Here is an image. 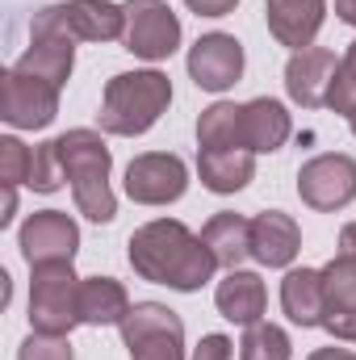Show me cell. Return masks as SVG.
<instances>
[{
	"label": "cell",
	"instance_id": "1",
	"mask_svg": "<svg viewBox=\"0 0 356 360\" xmlns=\"http://www.w3.org/2000/svg\"><path fill=\"white\" fill-rule=\"evenodd\" d=\"M126 256L143 281L168 285L177 293H197L218 272V260L205 248V239L193 235L180 218H155V222L139 226L126 243Z\"/></svg>",
	"mask_w": 356,
	"mask_h": 360
},
{
	"label": "cell",
	"instance_id": "2",
	"mask_svg": "<svg viewBox=\"0 0 356 360\" xmlns=\"http://www.w3.org/2000/svg\"><path fill=\"white\" fill-rule=\"evenodd\" d=\"M172 105V80L155 68L147 72H117L105 96H101V130L105 134H117V139H139L147 134Z\"/></svg>",
	"mask_w": 356,
	"mask_h": 360
},
{
	"label": "cell",
	"instance_id": "3",
	"mask_svg": "<svg viewBox=\"0 0 356 360\" xmlns=\"http://www.w3.org/2000/svg\"><path fill=\"white\" fill-rule=\"evenodd\" d=\"M59 143V160H63V176L72 184V197H76V210L89 218V222H113L117 218V197L109 188V168H113V155L105 147V139L96 130H68L55 139Z\"/></svg>",
	"mask_w": 356,
	"mask_h": 360
},
{
	"label": "cell",
	"instance_id": "4",
	"mask_svg": "<svg viewBox=\"0 0 356 360\" xmlns=\"http://www.w3.org/2000/svg\"><path fill=\"white\" fill-rule=\"evenodd\" d=\"M30 285V331L72 335L80 327V281L72 264H38Z\"/></svg>",
	"mask_w": 356,
	"mask_h": 360
},
{
	"label": "cell",
	"instance_id": "5",
	"mask_svg": "<svg viewBox=\"0 0 356 360\" xmlns=\"http://www.w3.org/2000/svg\"><path fill=\"white\" fill-rule=\"evenodd\" d=\"M30 34H68L72 42H117L126 34V8L113 0H63L34 13Z\"/></svg>",
	"mask_w": 356,
	"mask_h": 360
},
{
	"label": "cell",
	"instance_id": "6",
	"mask_svg": "<svg viewBox=\"0 0 356 360\" xmlns=\"http://www.w3.org/2000/svg\"><path fill=\"white\" fill-rule=\"evenodd\" d=\"M117 331L130 360H184V323L164 302H134Z\"/></svg>",
	"mask_w": 356,
	"mask_h": 360
},
{
	"label": "cell",
	"instance_id": "7",
	"mask_svg": "<svg viewBox=\"0 0 356 360\" xmlns=\"http://www.w3.org/2000/svg\"><path fill=\"white\" fill-rule=\"evenodd\" d=\"M323 293H327L323 327L340 344H356V222L340 231V252L336 260L323 264Z\"/></svg>",
	"mask_w": 356,
	"mask_h": 360
},
{
	"label": "cell",
	"instance_id": "8",
	"mask_svg": "<svg viewBox=\"0 0 356 360\" xmlns=\"http://www.w3.org/2000/svg\"><path fill=\"white\" fill-rule=\"evenodd\" d=\"M126 51L147 59V63H160L168 55H177L180 46V17L172 13L168 0H126Z\"/></svg>",
	"mask_w": 356,
	"mask_h": 360
},
{
	"label": "cell",
	"instance_id": "9",
	"mask_svg": "<svg viewBox=\"0 0 356 360\" xmlns=\"http://www.w3.org/2000/svg\"><path fill=\"white\" fill-rule=\"evenodd\" d=\"M298 197L319 210V214H336L356 201V160L340 151H323L314 160H306L298 168Z\"/></svg>",
	"mask_w": 356,
	"mask_h": 360
},
{
	"label": "cell",
	"instance_id": "10",
	"mask_svg": "<svg viewBox=\"0 0 356 360\" xmlns=\"http://www.w3.org/2000/svg\"><path fill=\"white\" fill-rule=\"evenodd\" d=\"M59 92L63 89H55L51 80L8 68L0 76V117L13 130H46L59 117Z\"/></svg>",
	"mask_w": 356,
	"mask_h": 360
},
{
	"label": "cell",
	"instance_id": "11",
	"mask_svg": "<svg viewBox=\"0 0 356 360\" xmlns=\"http://www.w3.org/2000/svg\"><path fill=\"white\" fill-rule=\"evenodd\" d=\"M189 188V168L172 151H143L126 164V197L139 205H172Z\"/></svg>",
	"mask_w": 356,
	"mask_h": 360
},
{
	"label": "cell",
	"instance_id": "12",
	"mask_svg": "<svg viewBox=\"0 0 356 360\" xmlns=\"http://www.w3.org/2000/svg\"><path fill=\"white\" fill-rule=\"evenodd\" d=\"M21 256L30 269L38 264H72L80 252V226L63 210H38L21 222Z\"/></svg>",
	"mask_w": 356,
	"mask_h": 360
},
{
	"label": "cell",
	"instance_id": "13",
	"mask_svg": "<svg viewBox=\"0 0 356 360\" xmlns=\"http://www.w3.org/2000/svg\"><path fill=\"white\" fill-rule=\"evenodd\" d=\"M243 76V42L235 34H201L189 46V80L201 92H227Z\"/></svg>",
	"mask_w": 356,
	"mask_h": 360
},
{
	"label": "cell",
	"instance_id": "14",
	"mask_svg": "<svg viewBox=\"0 0 356 360\" xmlns=\"http://www.w3.org/2000/svg\"><path fill=\"white\" fill-rule=\"evenodd\" d=\"M336 72H340L336 51H327V46L293 51L289 63H285V92H289V101L302 105V109H319V105H327Z\"/></svg>",
	"mask_w": 356,
	"mask_h": 360
},
{
	"label": "cell",
	"instance_id": "15",
	"mask_svg": "<svg viewBox=\"0 0 356 360\" xmlns=\"http://www.w3.org/2000/svg\"><path fill=\"white\" fill-rule=\"evenodd\" d=\"M265 21L281 46L306 51L327 21V0H265Z\"/></svg>",
	"mask_w": 356,
	"mask_h": 360
},
{
	"label": "cell",
	"instance_id": "16",
	"mask_svg": "<svg viewBox=\"0 0 356 360\" xmlns=\"http://www.w3.org/2000/svg\"><path fill=\"white\" fill-rule=\"evenodd\" d=\"M239 130H243V151L252 155H272L289 143L293 134V122H289V109L272 96H256L243 105L239 113Z\"/></svg>",
	"mask_w": 356,
	"mask_h": 360
},
{
	"label": "cell",
	"instance_id": "17",
	"mask_svg": "<svg viewBox=\"0 0 356 360\" xmlns=\"http://www.w3.org/2000/svg\"><path fill=\"white\" fill-rule=\"evenodd\" d=\"M302 252V231L289 214L265 210L252 218V260L265 269H289Z\"/></svg>",
	"mask_w": 356,
	"mask_h": 360
},
{
	"label": "cell",
	"instance_id": "18",
	"mask_svg": "<svg viewBox=\"0 0 356 360\" xmlns=\"http://www.w3.org/2000/svg\"><path fill=\"white\" fill-rule=\"evenodd\" d=\"M13 68L63 89L72 80V68H76V46L68 34H30V46L21 51V59Z\"/></svg>",
	"mask_w": 356,
	"mask_h": 360
},
{
	"label": "cell",
	"instance_id": "19",
	"mask_svg": "<svg viewBox=\"0 0 356 360\" xmlns=\"http://www.w3.org/2000/svg\"><path fill=\"white\" fill-rule=\"evenodd\" d=\"M214 306H218L222 319H231V323H239V327H252V323L265 319L268 289H265V281H260L256 272L235 269V272H227V276L218 281V289H214Z\"/></svg>",
	"mask_w": 356,
	"mask_h": 360
},
{
	"label": "cell",
	"instance_id": "20",
	"mask_svg": "<svg viewBox=\"0 0 356 360\" xmlns=\"http://www.w3.org/2000/svg\"><path fill=\"white\" fill-rule=\"evenodd\" d=\"M197 176L218 197L239 193L256 176V155L243 147H205V151H197Z\"/></svg>",
	"mask_w": 356,
	"mask_h": 360
},
{
	"label": "cell",
	"instance_id": "21",
	"mask_svg": "<svg viewBox=\"0 0 356 360\" xmlns=\"http://www.w3.org/2000/svg\"><path fill=\"white\" fill-rule=\"evenodd\" d=\"M281 310L298 327H323L327 319V293H323V269H289L281 281Z\"/></svg>",
	"mask_w": 356,
	"mask_h": 360
},
{
	"label": "cell",
	"instance_id": "22",
	"mask_svg": "<svg viewBox=\"0 0 356 360\" xmlns=\"http://www.w3.org/2000/svg\"><path fill=\"white\" fill-rule=\"evenodd\" d=\"M201 239H205V248L214 252L218 269L235 272L248 256H252V218L222 210V214H214V218L201 226Z\"/></svg>",
	"mask_w": 356,
	"mask_h": 360
},
{
	"label": "cell",
	"instance_id": "23",
	"mask_svg": "<svg viewBox=\"0 0 356 360\" xmlns=\"http://www.w3.org/2000/svg\"><path fill=\"white\" fill-rule=\"evenodd\" d=\"M130 314V293L113 276H84L80 281V323L84 327H122Z\"/></svg>",
	"mask_w": 356,
	"mask_h": 360
},
{
	"label": "cell",
	"instance_id": "24",
	"mask_svg": "<svg viewBox=\"0 0 356 360\" xmlns=\"http://www.w3.org/2000/svg\"><path fill=\"white\" fill-rule=\"evenodd\" d=\"M239 113H243V105H235V101H214L210 109H201V117H197V143H201V151L205 147H243Z\"/></svg>",
	"mask_w": 356,
	"mask_h": 360
},
{
	"label": "cell",
	"instance_id": "25",
	"mask_svg": "<svg viewBox=\"0 0 356 360\" xmlns=\"http://www.w3.org/2000/svg\"><path fill=\"white\" fill-rule=\"evenodd\" d=\"M239 360H293V344L276 323H252L239 340Z\"/></svg>",
	"mask_w": 356,
	"mask_h": 360
},
{
	"label": "cell",
	"instance_id": "26",
	"mask_svg": "<svg viewBox=\"0 0 356 360\" xmlns=\"http://www.w3.org/2000/svg\"><path fill=\"white\" fill-rule=\"evenodd\" d=\"M327 109L340 113V117H356V42H348L344 59H340V72L331 80V96H327Z\"/></svg>",
	"mask_w": 356,
	"mask_h": 360
},
{
	"label": "cell",
	"instance_id": "27",
	"mask_svg": "<svg viewBox=\"0 0 356 360\" xmlns=\"http://www.w3.org/2000/svg\"><path fill=\"white\" fill-rule=\"evenodd\" d=\"M63 160H59V143H38L34 147V168H30V188L34 193H59L63 188Z\"/></svg>",
	"mask_w": 356,
	"mask_h": 360
},
{
	"label": "cell",
	"instance_id": "28",
	"mask_svg": "<svg viewBox=\"0 0 356 360\" xmlns=\"http://www.w3.org/2000/svg\"><path fill=\"white\" fill-rule=\"evenodd\" d=\"M30 168H34V151L21 139L4 134L0 139V184H30Z\"/></svg>",
	"mask_w": 356,
	"mask_h": 360
},
{
	"label": "cell",
	"instance_id": "29",
	"mask_svg": "<svg viewBox=\"0 0 356 360\" xmlns=\"http://www.w3.org/2000/svg\"><path fill=\"white\" fill-rule=\"evenodd\" d=\"M17 360H76V352H72V340H68V335L30 331L25 344L17 348Z\"/></svg>",
	"mask_w": 356,
	"mask_h": 360
},
{
	"label": "cell",
	"instance_id": "30",
	"mask_svg": "<svg viewBox=\"0 0 356 360\" xmlns=\"http://www.w3.org/2000/svg\"><path fill=\"white\" fill-rule=\"evenodd\" d=\"M193 360H235V344L227 335H201V344L193 348Z\"/></svg>",
	"mask_w": 356,
	"mask_h": 360
},
{
	"label": "cell",
	"instance_id": "31",
	"mask_svg": "<svg viewBox=\"0 0 356 360\" xmlns=\"http://www.w3.org/2000/svg\"><path fill=\"white\" fill-rule=\"evenodd\" d=\"M197 17H227V13H235V4L239 0H184Z\"/></svg>",
	"mask_w": 356,
	"mask_h": 360
},
{
	"label": "cell",
	"instance_id": "32",
	"mask_svg": "<svg viewBox=\"0 0 356 360\" xmlns=\"http://www.w3.org/2000/svg\"><path fill=\"white\" fill-rule=\"evenodd\" d=\"M17 214V184H4V201H0V226H8Z\"/></svg>",
	"mask_w": 356,
	"mask_h": 360
},
{
	"label": "cell",
	"instance_id": "33",
	"mask_svg": "<svg viewBox=\"0 0 356 360\" xmlns=\"http://www.w3.org/2000/svg\"><path fill=\"white\" fill-rule=\"evenodd\" d=\"M306 360H356V352H348V348H319V352H310Z\"/></svg>",
	"mask_w": 356,
	"mask_h": 360
},
{
	"label": "cell",
	"instance_id": "34",
	"mask_svg": "<svg viewBox=\"0 0 356 360\" xmlns=\"http://www.w3.org/2000/svg\"><path fill=\"white\" fill-rule=\"evenodd\" d=\"M336 17L344 25H356V0H336Z\"/></svg>",
	"mask_w": 356,
	"mask_h": 360
},
{
	"label": "cell",
	"instance_id": "35",
	"mask_svg": "<svg viewBox=\"0 0 356 360\" xmlns=\"http://www.w3.org/2000/svg\"><path fill=\"white\" fill-rule=\"evenodd\" d=\"M352 134H356V117H352Z\"/></svg>",
	"mask_w": 356,
	"mask_h": 360
}]
</instances>
